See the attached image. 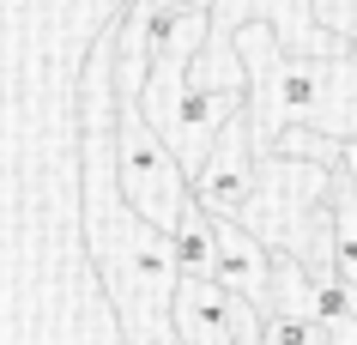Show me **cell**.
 Instances as JSON below:
<instances>
[{"label": "cell", "instance_id": "obj_4", "mask_svg": "<svg viewBox=\"0 0 357 345\" xmlns=\"http://www.w3.org/2000/svg\"><path fill=\"white\" fill-rule=\"evenodd\" d=\"M115 176H121V194L133 200V212H146L158 230L176 236V224L194 206V176L169 152V139L151 128L139 97L121 85H115Z\"/></svg>", "mask_w": 357, "mask_h": 345}, {"label": "cell", "instance_id": "obj_12", "mask_svg": "<svg viewBox=\"0 0 357 345\" xmlns=\"http://www.w3.org/2000/svg\"><path fill=\"white\" fill-rule=\"evenodd\" d=\"M139 6H206V0H139Z\"/></svg>", "mask_w": 357, "mask_h": 345}, {"label": "cell", "instance_id": "obj_3", "mask_svg": "<svg viewBox=\"0 0 357 345\" xmlns=\"http://www.w3.org/2000/svg\"><path fill=\"white\" fill-rule=\"evenodd\" d=\"M345 164H321V158L297 152H261V176L255 194L243 200V218L255 236H266L273 249L303 254L315 273H333V188Z\"/></svg>", "mask_w": 357, "mask_h": 345}, {"label": "cell", "instance_id": "obj_9", "mask_svg": "<svg viewBox=\"0 0 357 345\" xmlns=\"http://www.w3.org/2000/svg\"><path fill=\"white\" fill-rule=\"evenodd\" d=\"M261 339L266 345H327V321H321V315L273 309V315H261Z\"/></svg>", "mask_w": 357, "mask_h": 345}, {"label": "cell", "instance_id": "obj_1", "mask_svg": "<svg viewBox=\"0 0 357 345\" xmlns=\"http://www.w3.org/2000/svg\"><path fill=\"white\" fill-rule=\"evenodd\" d=\"M79 182H85V249L103 279L121 321L128 345H188L176 321V243L158 230L146 212H133L115 176V31L97 43L91 67H85V139H79Z\"/></svg>", "mask_w": 357, "mask_h": 345}, {"label": "cell", "instance_id": "obj_11", "mask_svg": "<svg viewBox=\"0 0 357 345\" xmlns=\"http://www.w3.org/2000/svg\"><path fill=\"white\" fill-rule=\"evenodd\" d=\"M345 176H351V182H357V134L345 139Z\"/></svg>", "mask_w": 357, "mask_h": 345}, {"label": "cell", "instance_id": "obj_5", "mask_svg": "<svg viewBox=\"0 0 357 345\" xmlns=\"http://www.w3.org/2000/svg\"><path fill=\"white\" fill-rule=\"evenodd\" d=\"M255 176H261V139H255V121L243 109L212 139L206 164L194 170V200L206 212H243V200L255 194Z\"/></svg>", "mask_w": 357, "mask_h": 345}, {"label": "cell", "instance_id": "obj_7", "mask_svg": "<svg viewBox=\"0 0 357 345\" xmlns=\"http://www.w3.org/2000/svg\"><path fill=\"white\" fill-rule=\"evenodd\" d=\"M176 267H182V279H212V267H218V212H206L200 200L188 206V218L176 224Z\"/></svg>", "mask_w": 357, "mask_h": 345}, {"label": "cell", "instance_id": "obj_8", "mask_svg": "<svg viewBox=\"0 0 357 345\" xmlns=\"http://www.w3.org/2000/svg\"><path fill=\"white\" fill-rule=\"evenodd\" d=\"M333 273L345 285H357V182L339 176L333 188Z\"/></svg>", "mask_w": 357, "mask_h": 345}, {"label": "cell", "instance_id": "obj_6", "mask_svg": "<svg viewBox=\"0 0 357 345\" xmlns=\"http://www.w3.org/2000/svg\"><path fill=\"white\" fill-rule=\"evenodd\" d=\"M212 279H218L230 297L255 303L261 315H266V303H273V243L255 236L236 212H218V267H212Z\"/></svg>", "mask_w": 357, "mask_h": 345}, {"label": "cell", "instance_id": "obj_10", "mask_svg": "<svg viewBox=\"0 0 357 345\" xmlns=\"http://www.w3.org/2000/svg\"><path fill=\"white\" fill-rule=\"evenodd\" d=\"M315 13L327 31H339V37L357 49V0H315Z\"/></svg>", "mask_w": 357, "mask_h": 345}, {"label": "cell", "instance_id": "obj_2", "mask_svg": "<svg viewBox=\"0 0 357 345\" xmlns=\"http://www.w3.org/2000/svg\"><path fill=\"white\" fill-rule=\"evenodd\" d=\"M236 49L248 67V121L261 152H273V139L291 121H309L333 139L357 134V49L291 55L273 24H243Z\"/></svg>", "mask_w": 357, "mask_h": 345}]
</instances>
